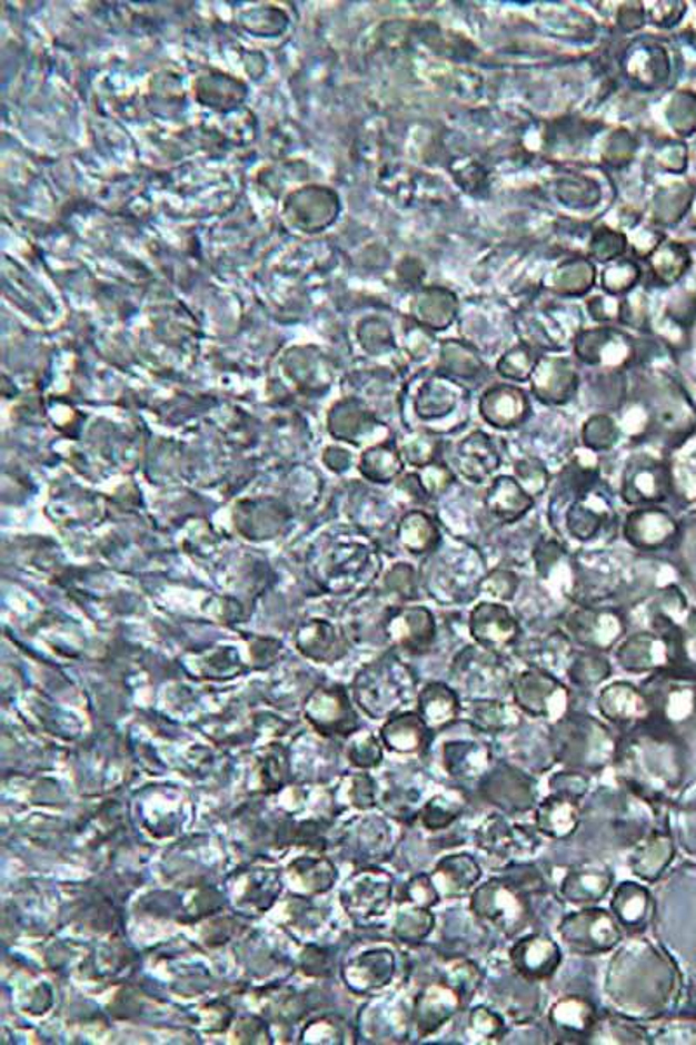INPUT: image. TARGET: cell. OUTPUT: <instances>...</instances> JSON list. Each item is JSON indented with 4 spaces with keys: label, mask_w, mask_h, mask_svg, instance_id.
I'll return each mask as SVG.
<instances>
[{
    "label": "cell",
    "mask_w": 696,
    "mask_h": 1045,
    "mask_svg": "<svg viewBox=\"0 0 696 1045\" xmlns=\"http://www.w3.org/2000/svg\"><path fill=\"white\" fill-rule=\"evenodd\" d=\"M517 477L520 485L525 486L529 493H540L547 485L548 474L540 464L533 461H523L516 467Z\"/></svg>",
    "instance_id": "cell-41"
},
{
    "label": "cell",
    "mask_w": 696,
    "mask_h": 1045,
    "mask_svg": "<svg viewBox=\"0 0 696 1045\" xmlns=\"http://www.w3.org/2000/svg\"><path fill=\"white\" fill-rule=\"evenodd\" d=\"M486 505L493 514L504 521H516L517 517L528 513L533 505L531 493L514 477L501 476L493 481L486 495Z\"/></svg>",
    "instance_id": "cell-23"
},
{
    "label": "cell",
    "mask_w": 696,
    "mask_h": 1045,
    "mask_svg": "<svg viewBox=\"0 0 696 1045\" xmlns=\"http://www.w3.org/2000/svg\"><path fill=\"white\" fill-rule=\"evenodd\" d=\"M428 732L430 729L420 714H402L385 727V745L397 753H418L427 745Z\"/></svg>",
    "instance_id": "cell-25"
},
{
    "label": "cell",
    "mask_w": 696,
    "mask_h": 1045,
    "mask_svg": "<svg viewBox=\"0 0 696 1045\" xmlns=\"http://www.w3.org/2000/svg\"><path fill=\"white\" fill-rule=\"evenodd\" d=\"M446 982L455 986L464 997H467V995L474 994V989L479 986L480 974L473 962L457 960L453 962L451 967H449Z\"/></svg>",
    "instance_id": "cell-37"
},
{
    "label": "cell",
    "mask_w": 696,
    "mask_h": 1045,
    "mask_svg": "<svg viewBox=\"0 0 696 1045\" xmlns=\"http://www.w3.org/2000/svg\"><path fill=\"white\" fill-rule=\"evenodd\" d=\"M670 532V521L657 511H637L628 514L625 535L637 548H652L660 544Z\"/></svg>",
    "instance_id": "cell-28"
},
{
    "label": "cell",
    "mask_w": 696,
    "mask_h": 1045,
    "mask_svg": "<svg viewBox=\"0 0 696 1045\" xmlns=\"http://www.w3.org/2000/svg\"><path fill=\"white\" fill-rule=\"evenodd\" d=\"M470 633L480 647L495 652L513 645L519 634V624L505 607L480 603L470 615Z\"/></svg>",
    "instance_id": "cell-9"
},
{
    "label": "cell",
    "mask_w": 696,
    "mask_h": 1045,
    "mask_svg": "<svg viewBox=\"0 0 696 1045\" xmlns=\"http://www.w3.org/2000/svg\"><path fill=\"white\" fill-rule=\"evenodd\" d=\"M612 673L608 661L596 653H578L569 666V678L573 683L584 689L599 686Z\"/></svg>",
    "instance_id": "cell-33"
},
{
    "label": "cell",
    "mask_w": 696,
    "mask_h": 1045,
    "mask_svg": "<svg viewBox=\"0 0 696 1045\" xmlns=\"http://www.w3.org/2000/svg\"><path fill=\"white\" fill-rule=\"evenodd\" d=\"M406 893H408L409 903L420 908H432L440 901L439 893L430 875H418L412 878L406 887Z\"/></svg>",
    "instance_id": "cell-38"
},
{
    "label": "cell",
    "mask_w": 696,
    "mask_h": 1045,
    "mask_svg": "<svg viewBox=\"0 0 696 1045\" xmlns=\"http://www.w3.org/2000/svg\"><path fill=\"white\" fill-rule=\"evenodd\" d=\"M653 467L655 465L646 464V462L645 464L634 462L628 465L624 480L625 501L636 504L639 501H653L657 497L660 483H658L657 471Z\"/></svg>",
    "instance_id": "cell-31"
},
{
    "label": "cell",
    "mask_w": 696,
    "mask_h": 1045,
    "mask_svg": "<svg viewBox=\"0 0 696 1045\" xmlns=\"http://www.w3.org/2000/svg\"><path fill=\"white\" fill-rule=\"evenodd\" d=\"M464 1007V995L448 982H434L421 989L415 1002V1023L421 1037L436 1034Z\"/></svg>",
    "instance_id": "cell-7"
},
{
    "label": "cell",
    "mask_w": 696,
    "mask_h": 1045,
    "mask_svg": "<svg viewBox=\"0 0 696 1045\" xmlns=\"http://www.w3.org/2000/svg\"><path fill=\"white\" fill-rule=\"evenodd\" d=\"M679 840L686 852L696 857V804L680 814Z\"/></svg>",
    "instance_id": "cell-42"
},
{
    "label": "cell",
    "mask_w": 696,
    "mask_h": 1045,
    "mask_svg": "<svg viewBox=\"0 0 696 1045\" xmlns=\"http://www.w3.org/2000/svg\"><path fill=\"white\" fill-rule=\"evenodd\" d=\"M585 443L594 450H606L615 445L618 437L617 425L609 418L597 417L587 422L584 431Z\"/></svg>",
    "instance_id": "cell-36"
},
{
    "label": "cell",
    "mask_w": 696,
    "mask_h": 1045,
    "mask_svg": "<svg viewBox=\"0 0 696 1045\" xmlns=\"http://www.w3.org/2000/svg\"><path fill=\"white\" fill-rule=\"evenodd\" d=\"M550 789H553V795H563V797L578 800L587 793L588 779L580 772H560L550 779Z\"/></svg>",
    "instance_id": "cell-40"
},
{
    "label": "cell",
    "mask_w": 696,
    "mask_h": 1045,
    "mask_svg": "<svg viewBox=\"0 0 696 1045\" xmlns=\"http://www.w3.org/2000/svg\"><path fill=\"white\" fill-rule=\"evenodd\" d=\"M510 962L517 974L528 982H544L559 969L563 954L553 937L529 934L513 946Z\"/></svg>",
    "instance_id": "cell-8"
},
{
    "label": "cell",
    "mask_w": 696,
    "mask_h": 1045,
    "mask_svg": "<svg viewBox=\"0 0 696 1045\" xmlns=\"http://www.w3.org/2000/svg\"><path fill=\"white\" fill-rule=\"evenodd\" d=\"M461 713L468 723L480 732L504 733L520 726L519 709L495 699L470 702L467 708H461Z\"/></svg>",
    "instance_id": "cell-21"
},
{
    "label": "cell",
    "mask_w": 696,
    "mask_h": 1045,
    "mask_svg": "<svg viewBox=\"0 0 696 1045\" xmlns=\"http://www.w3.org/2000/svg\"><path fill=\"white\" fill-rule=\"evenodd\" d=\"M468 1032L479 1041L500 1038L505 1034L504 1017L488 1007H476L468 1016Z\"/></svg>",
    "instance_id": "cell-35"
},
{
    "label": "cell",
    "mask_w": 696,
    "mask_h": 1045,
    "mask_svg": "<svg viewBox=\"0 0 696 1045\" xmlns=\"http://www.w3.org/2000/svg\"><path fill=\"white\" fill-rule=\"evenodd\" d=\"M458 469L473 483H483L500 464L497 450L486 434L474 433L458 446Z\"/></svg>",
    "instance_id": "cell-19"
},
{
    "label": "cell",
    "mask_w": 696,
    "mask_h": 1045,
    "mask_svg": "<svg viewBox=\"0 0 696 1045\" xmlns=\"http://www.w3.org/2000/svg\"><path fill=\"white\" fill-rule=\"evenodd\" d=\"M436 927V917L428 908L411 905V908L400 911L397 918L396 934L408 943L424 942Z\"/></svg>",
    "instance_id": "cell-32"
},
{
    "label": "cell",
    "mask_w": 696,
    "mask_h": 1045,
    "mask_svg": "<svg viewBox=\"0 0 696 1045\" xmlns=\"http://www.w3.org/2000/svg\"><path fill=\"white\" fill-rule=\"evenodd\" d=\"M599 711L606 720L617 726H630L648 721L652 717V706L645 692L627 681H617L606 687L599 696Z\"/></svg>",
    "instance_id": "cell-10"
},
{
    "label": "cell",
    "mask_w": 696,
    "mask_h": 1045,
    "mask_svg": "<svg viewBox=\"0 0 696 1045\" xmlns=\"http://www.w3.org/2000/svg\"><path fill=\"white\" fill-rule=\"evenodd\" d=\"M613 886V875L599 866H577L566 871L560 880L559 894L565 901L577 906L596 905Z\"/></svg>",
    "instance_id": "cell-13"
},
{
    "label": "cell",
    "mask_w": 696,
    "mask_h": 1045,
    "mask_svg": "<svg viewBox=\"0 0 696 1045\" xmlns=\"http://www.w3.org/2000/svg\"><path fill=\"white\" fill-rule=\"evenodd\" d=\"M480 875L479 862L470 854H453L437 862L430 878L440 899H453L476 889Z\"/></svg>",
    "instance_id": "cell-12"
},
{
    "label": "cell",
    "mask_w": 696,
    "mask_h": 1045,
    "mask_svg": "<svg viewBox=\"0 0 696 1045\" xmlns=\"http://www.w3.org/2000/svg\"><path fill=\"white\" fill-rule=\"evenodd\" d=\"M514 701L529 717L559 721L569 708V692L544 669H528L513 681Z\"/></svg>",
    "instance_id": "cell-5"
},
{
    "label": "cell",
    "mask_w": 696,
    "mask_h": 1045,
    "mask_svg": "<svg viewBox=\"0 0 696 1045\" xmlns=\"http://www.w3.org/2000/svg\"><path fill=\"white\" fill-rule=\"evenodd\" d=\"M612 911L622 929L640 933L655 915V901L646 887L636 881H624L613 894Z\"/></svg>",
    "instance_id": "cell-14"
},
{
    "label": "cell",
    "mask_w": 696,
    "mask_h": 1045,
    "mask_svg": "<svg viewBox=\"0 0 696 1045\" xmlns=\"http://www.w3.org/2000/svg\"><path fill=\"white\" fill-rule=\"evenodd\" d=\"M563 942L578 955H603L620 945L622 926L617 917L603 908H587L569 914L559 924Z\"/></svg>",
    "instance_id": "cell-4"
},
{
    "label": "cell",
    "mask_w": 696,
    "mask_h": 1045,
    "mask_svg": "<svg viewBox=\"0 0 696 1045\" xmlns=\"http://www.w3.org/2000/svg\"><path fill=\"white\" fill-rule=\"evenodd\" d=\"M615 760L627 785L643 797L676 798L686 788L688 758L673 730L652 723V729L618 748Z\"/></svg>",
    "instance_id": "cell-1"
},
{
    "label": "cell",
    "mask_w": 696,
    "mask_h": 1045,
    "mask_svg": "<svg viewBox=\"0 0 696 1045\" xmlns=\"http://www.w3.org/2000/svg\"><path fill=\"white\" fill-rule=\"evenodd\" d=\"M660 1044H696V1022L674 1019L665 1023L657 1034Z\"/></svg>",
    "instance_id": "cell-39"
},
{
    "label": "cell",
    "mask_w": 696,
    "mask_h": 1045,
    "mask_svg": "<svg viewBox=\"0 0 696 1045\" xmlns=\"http://www.w3.org/2000/svg\"><path fill=\"white\" fill-rule=\"evenodd\" d=\"M569 628L581 645L594 650L612 649L625 631L624 622L613 612L575 613Z\"/></svg>",
    "instance_id": "cell-16"
},
{
    "label": "cell",
    "mask_w": 696,
    "mask_h": 1045,
    "mask_svg": "<svg viewBox=\"0 0 696 1045\" xmlns=\"http://www.w3.org/2000/svg\"><path fill=\"white\" fill-rule=\"evenodd\" d=\"M516 578L513 573L504 572V570H497V572L489 575L488 581H486V591H488L491 597L500 598V600H510L514 598V591H516Z\"/></svg>",
    "instance_id": "cell-43"
},
{
    "label": "cell",
    "mask_w": 696,
    "mask_h": 1045,
    "mask_svg": "<svg viewBox=\"0 0 696 1045\" xmlns=\"http://www.w3.org/2000/svg\"><path fill=\"white\" fill-rule=\"evenodd\" d=\"M535 825L548 838L566 840L575 835L580 825V807L573 798L550 795L538 806Z\"/></svg>",
    "instance_id": "cell-18"
},
{
    "label": "cell",
    "mask_w": 696,
    "mask_h": 1045,
    "mask_svg": "<svg viewBox=\"0 0 696 1045\" xmlns=\"http://www.w3.org/2000/svg\"><path fill=\"white\" fill-rule=\"evenodd\" d=\"M528 413L525 396L510 388H500L486 394L480 403V415L488 424L498 428H510L525 421Z\"/></svg>",
    "instance_id": "cell-24"
},
{
    "label": "cell",
    "mask_w": 696,
    "mask_h": 1045,
    "mask_svg": "<svg viewBox=\"0 0 696 1045\" xmlns=\"http://www.w3.org/2000/svg\"><path fill=\"white\" fill-rule=\"evenodd\" d=\"M480 793L505 812H528L535 806V789L526 773L510 766H500L483 777Z\"/></svg>",
    "instance_id": "cell-6"
},
{
    "label": "cell",
    "mask_w": 696,
    "mask_h": 1045,
    "mask_svg": "<svg viewBox=\"0 0 696 1045\" xmlns=\"http://www.w3.org/2000/svg\"><path fill=\"white\" fill-rule=\"evenodd\" d=\"M443 761L449 776L460 781H476L489 772L491 751L476 741H451L443 749Z\"/></svg>",
    "instance_id": "cell-17"
},
{
    "label": "cell",
    "mask_w": 696,
    "mask_h": 1045,
    "mask_svg": "<svg viewBox=\"0 0 696 1045\" xmlns=\"http://www.w3.org/2000/svg\"><path fill=\"white\" fill-rule=\"evenodd\" d=\"M470 909L477 918L507 937L525 929L533 914L525 887L510 875L491 878L476 887L470 896Z\"/></svg>",
    "instance_id": "cell-3"
},
{
    "label": "cell",
    "mask_w": 696,
    "mask_h": 1045,
    "mask_svg": "<svg viewBox=\"0 0 696 1045\" xmlns=\"http://www.w3.org/2000/svg\"><path fill=\"white\" fill-rule=\"evenodd\" d=\"M439 532L434 521L427 514L415 513L406 517L402 529V541L412 553H427L428 549L436 548Z\"/></svg>",
    "instance_id": "cell-34"
},
{
    "label": "cell",
    "mask_w": 696,
    "mask_h": 1045,
    "mask_svg": "<svg viewBox=\"0 0 696 1045\" xmlns=\"http://www.w3.org/2000/svg\"><path fill=\"white\" fill-rule=\"evenodd\" d=\"M550 739L557 760L577 769L597 772L617 757L615 737L593 717L560 718Z\"/></svg>",
    "instance_id": "cell-2"
},
{
    "label": "cell",
    "mask_w": 696,
    "mask_h": 1045,
    "mask_svg": "<svg viewBox=\"0 0 696 1045\" xmlns=\"http://www.w3.org/2000/svg\"><path fill=\"white\" fill-rule=\"evenodd\" d=\"M457 666H460V674H479V677L470 678V680L461 681V683L479 690L485 696H489V692L493 693V690H497L507 677V669L501 668L497 662H493L491 659L480 658V655L470 659L465 658L464 662H457Z\"/></svg>",
    "instance_id": "cell-30"
},
{
    "label": "cell",
    "mask_w": 696,
    "mask_h": 1045,
    "mask_svg": "<svg viewBox=\"0 0 696 1045\" xmlns=\"http://www.w3.org/2000/svg\"><path fill=\"white\" fill-rule=\"evenodd\" d=\"M548 1023L557 1037L569 1038V1042L588 1041L597 1025L596 1007L588 998L568 995L550 1007Z\"/></svg>",
    "instance_id": "cell-11"
},
{
    "label": "cell",
    "mask_w": 696,
    "mask_h": 1045,
    "mask_svg": "<svg viewBox=\"0 0 696 1045\" xmlns=\"http://www.w3.org/2000/svg\"><path fill=\"white\" fill-rule=\"evenodd\" d=\"M390 893L392 886L388 875L366 874L354 886L350 901L354 899V906L362 911V915H381L390 903Z\"/></svg>",
    "instance_id": "cell-27"
},
{
    "label": "cell",
    "mask_w": 696,
    "mask_h": 1045,
    "mask_svg": "<svg viewBox=\"0 0 696 1045\" xmlns=\"http://www.w3.org/2000/svg\"><path fill=\"white\" fill-rule=\"evenodd\" d=\"M465 809V797L457 789H446L430 798L421 809V825L430 831H440L457 821Z\"/></svg>",
    "instance_id": "cell-29"
},
{
    "label": "cell",
    "mask_w": 696,
    "mask_h": 1045,
    "mask_svg": "<svg viewBox=\"0 0 696 1045\" xmlns=\"http://www.w3.org/2000/svg\"><path fill=\"white\" fill-rule=\"evenodd\" d=\"M418 708H420V717L432 732L451 726L461 713L460 699L455 690L439 681L428 683L421 690Z\"/></svg>",
    "instance_id": "cell-20"
},
{
    "label": "cell",
    "mask_w": 696,
    "mask_h": 1045,
    "mask_svg": "<svg viewBox=\"0 0 696 1045\" xmlns=\"http://www.w3.org/2000/svg\"><path fill=\"white\" fill-rule=\"evenodd\" d=\"M526 834L516 826L508 825L501 816H491L477 829L476 841L489 856H508L510 850L519 849L517 840H525Z\"/></svg>",
    "instance_id": "cell-26"
},
{
    "label": "cell",
    "mask_w": 696,
    "mask_h": 1045,
    "mask_svg": "<svg viewBox=\"0 0 696 1045\" xmlns=\"http://www.w3.org/2000/svg\"><path fill=\"white\" fill-rule=\"evenodd\" d=\"M618 661L630 673H645L667 664L668 652L664 641L652 634L628 638L617 653Z\"/></svg>",
    "instance_id": "cell-22"
},
{
    "label": "cell",
    "mask_w": 696,
    "mask_h": 1045,
    "mask_svg": "<svg viewBox=\"0 0 696 1045\" xmlns=\"http://www.w3.org/2000/svg\"><path fill=\"white\" fill-rule=\"evenodd\" d=\"M676 856L674 840L667 831H655L634 847L628 857V866L636 877L655 881L665 874Z\"/></svg>",
    "instance_id": "cell-15"
}]
</instances>
